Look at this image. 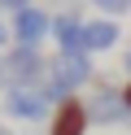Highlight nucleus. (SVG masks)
Wrapping results in <instances>:
<instances>
[{"label":"nucleus","mask_w":131,"mask_h":135,"mask_svg":"<svg viewBox=\"0 0 131 135\" xmlns=\"http://www.w3.org/2000/svg\"><path fill=\"white\" fill-rule=\"evenodd\" d=\"M122 74L131 79V44H127V52H122Z\"/></svg>","instance_id":"nucleus-12"},{"label":"nucleus","mask_w":131,"mask_h":135,"mask_svg":"<svg viewBox=\"0 0 131 135\" xmlns=\"http://www.w3.org/2000/svg\"><path fill=\"white\" fill-rule=\"evenodd\" d=\"M87 9H96L101 18H114V22H118V18L131 13V0H87Z\"/></svg>","instance_id":"nucleus-9"},{"label":"nucleus","mask_w":131,"mask_h":135,"mask_svg":"<svg viewBox=\"0 0 131 135\" xmlns=\"http://www.w3.org/2000/svg\"><path fill=\"white\" fill-rule=\"evenodd\" d=\"M122 96H127V109H131V79L122 83Z\"/></svg>","instance_id":"nucleus-13"},{"label":"nucleus","mask_w":131,"mask_h":135,"mask_svg":"<svg viewBox=\"0 0 131 135\" xmlns=\"http://www.w3.org/2000/svg\"><path fill=\"white\" fill-rule=\"evenodd\" d=\"M83 9L87 0H66L57 13H52V44H57V52H83Z\"/></svg>","instance_id":"nucleus-5"},{"label":"nucleus","mask_w":131,"mask_h":135,"mask_svg":"<svg viewBox=\"0 0 131 135\" xmlns=\"http://www.w3.org/2000/svg\"><path fill=\"white\" fill-rule=\"evenodd\" d=\"M118 35H122V26L114 18H101V13H96V18H87L83 22V52H109L114 44H118Z\"/></svg>","instance_id":"nucleus-8"},{"label":"nucleus","mask_w":131,"mask_h":135,"mask_svg":"<svg viewBox=\"0 0 131 135\" xmlns=\"http://www.w3.org/2000/svg\"><path fill=\"white\" fill-rule=\"evenodd\" d=\"M52 100L44 96V87H9L0 96V113L13 122H48L52 118Z\"/></svg>","instance_id":"nucleus-4"},{"label":"nucleus","mask_w":131,"mask_h":135,"mask_svg":"<svg viewBox=\"0 0 131 135\" xmlns=\"http://www.w3.org/2000/svg\"><path fill=\"white\" fill-rule=\"evenodd\" d=\"M9 35H13V44H22V48H44V39L52 35V13L39 9V4L13 13V18H9Z\"/></svg>","instance_id":"nucleus-6"},{"label":"nucleus","mask_w":131,"mask_h":135,"mask_svg":"<svg viewBox=\"0 0 131 135\" xmlns=\"http://www.w3.org/2000/svg\"><path fill=\"white\" fill-rule=\"evenodd\" d=\"M0 65H4V91L9 87H44L48 79V57L44 48H22V44H9L0 52ZM0 91V96H4Z\"/></svg>","instance_id":"nucleus-2"},{"label":"nucleus","mask_w":131,"mask_h":135,"mask_svg":"<svg viewBox=\"0 0 131 135\" xmlns=\"http://www.w3.org/2000/svg\"><path fill=\"white\" fill-rule=\"evenodd\" d=\"M87 126H92V118H87V100L83 96L61 100L52 109V118H48V135H87Z\"/></svg>","instance_id":"nucleus-7"},{"label":"nucleus","mask_w":131,"mask_h":135,"mask_svg":"<svg viewBox=\"0 0 131 135\" xmlns=\"http://www.w3.org/2000/svg\"><path fill=\"white\" fill-rule=\"evenodd\" d=\"M96 83V61L92 52H52L48 57V79H44V96L52 105L79 96V87Z\"/></svg>","instance_id":"nucleus-1"},{"label":"nucleus","mask_w":131,"mask_h":135,"mask_svg":"<svg viewBox=\"0 0 131 135\" xmlns=\"http://www.w3.org/2000/svg\"><path fill=\"white\" fill-rule=\"evenodd\" d=\"M13 44V35H9V22H4V13H0V52Z\"/></svg>","instance_id":"nucleus-11"},{"label":"nucleus","mask_w":131,"mask_h":135,"mask_svg":"<svg viewBox=\"0 0 131 135\" xmlns=\"http://www.w3.org/2000/svg\"><path fill=\"white\" fill-rule=\"evenodd\" d=\"M0 135H13V131H9V122H0Z\"/></svg>","instance_id":"nucleus-14"},{"label":"nucleus","mask_w":131,"mask_h":135,"mask_svg":"<svg viewBox=\"0 0 131 135\" xmlns=\"http://www.w3.org/2000/svg\"><path fill=\"white\" fill-rule=\"evenodd\" d=\"M83 100H87L92 126H122V122H131L122 83H114V79H96V83H92V96H83Z\"/></svg>","instance_id":"nucleus-3"},{"label":"nucleus","mask_w":131,"mask_h":135,"mask_svg":"<svg viewBox=\"0 0 131 135\" xmlns=\"http://www.w3.org/2000/svg\"><path fill=\"white\" fill-rule=\"evenodd\" d=\"M35 0H0V13H9V18H13V13H22V9H31Z\"/></svg>","instance_id":"nucleus-10"}]
</instances>
